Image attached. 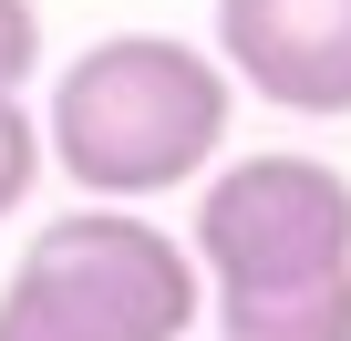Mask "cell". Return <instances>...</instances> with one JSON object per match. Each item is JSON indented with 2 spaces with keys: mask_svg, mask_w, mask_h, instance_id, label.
Here are the masks:
<instances>
[{
  "mask_svg": "<svg viewBox=\"0 0 351 341\" xmlns=\"http://www.w3.org/2000/svg\"><path fill=\"white\" fill-rule=\"evenodd\" d=\"M238 124V73L207 42H176V32H104L52 73L42 104V155L83 197H124L155 207L176 187H197L207 165L228 155Z\"/></svg>",
  "mask_w": 351,
  "mask_h": 341,
  "instance_id": "cell-1",
  "label": "cell"
},
{
  "mask_svg": "<svg viewBox=\"0 0 351 341\" xmlns=\"http://www.w3.org/2000/svg\"><path fill=\"white\" fill-rule=\"evenodd\" d=\"M207 331L197 248L124 197H83L0 279V341H186Z\"/></svg>",
  "mask_w": 351,
  "mask_h": 341,
  "instance_id": "cell-2",
  "label": "cell"
},
{
  "mask_svg": "<svg viewBox=\"0 0 351 341\" xmlns=\"http://www.w3.org/2000/svg\"><path fill=\"white\" fill-rule=\"evenodd\" d=\"M186 248L207 290H269L351 269V176L330 155H217L197 176Z\"/></svg>",
  "mask_w": 351,
  "mask_h": 341,
  "instance_id": "cell-3",
  "label": "cell"
},
{
  "mask_svg": "<svg viewBox=\"0 0 351 341\" xmlns=\"http://www.w3.org/2000/svg\"><path fill=\"white\" fill-rule=\"evenodd\" d=\"M217 62L279 114H351V0H217Z\"/></svg>",
  "mask_w": 351,
  "mask_h": 341,
  "instance_id": "cell-4",
  "label": "cell"
},
{
  "mask_svg": "<svg viewBox=\"0 0 351 341\" xmlns=\"http://www.w3.org/2000/svg\"><path fill=\"white\" fill-rule=\"evenodd\" d=\"M217 341H351V269L269 279V290H207Z\"/></svg>",
  "mask_w": 351,
  "mask_h": 341,
  "instance_id": "cell-5",
  "label": "cell"
},
{
  "mask_svg": "<svg viewBox=\"0 0 351 341\" xmlns=\"http://www.w3.org/2000/svg\"><path fill=\"white\" fill-rule=\"evenodd\" d=\"M42 114H21V93H0V217H11L32 187H42Z\"/></svg>",
  "mask_w": 351,
  "mask_h": 341,
  "instance_id": "cell-6",
  "label": "cell"
},
{
  "mask_svg": "<svg viewBox=\"0 0 351 341\" xmlns=\"http://www.w3.org/2000/svg\"><path fill=\"white\" fill-rule=\"evenodd\" d=\"M42 73V0H0V93Z\"/></svg>",
  "mask_w": 351,
  "mask_h": 341,
  "instance_id": "cell-7",
  "label": "cell"
},
{
  "mask_svg": "<svg viewBox=\"0 0 351 341\" xmlns=\"http://www.w3.org/2000/svg\"><path fill=\"white\" fill-rule=\"evenodd\" d=\"M186 341H217V331H186Z\"/></svg>",
  "mask_w": 351,
  "mask_h": 341,
  "instance_id": "cell-8",
  "label": "cell"
}]
</instances>
